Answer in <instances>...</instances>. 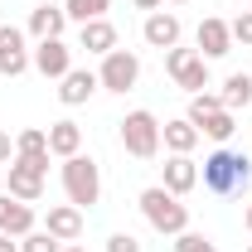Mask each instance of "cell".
<instances>
[{
  "label": "cell",
  "instance_id": "8fae6325",
  "mask_svg": "<svg viewBox=\"0 0 252 252\" xmlns=\"http://www.w3.org/2000/svg\"><path fill=\"white\" fill-rule=\"evenodd\" d=\"M30 63L44 73V78H63V73L73 68V49H68L63 39H39V49L30 54Z\"/></svg>",
  "mask_w": 252,
  "mask_h": 252
},
{
  "label": "cell",
  "instance_id": "6da1fadb",
  "mask_svg": "<svg viewBox=\"0 0 252 252\" xmlns=\"http://www.w3.org/2000/svg\"><path fill=\"white\" fill-rule=\"evenodd\" d=\"M199 180H204V189H214V194H243V189L252 185L248 151H228V146H219L214 156H204Z\"/></svg>",
  "mask_w": 252,
  "mask_h": 252
},
{
  "label": "cell",
  "instance_id": "484cf974",
  "mask_svg": "<svg viewBox=\"0 0 252 252\" xmlns=\"http://www.w3.org/2000/svg\"><path fill=\"white\" fill-rule=\"evenodd\" d=\"M175 252H219L214 248V243H209V238H204V233H175Z\"/></svg>",
  "mask_w": 252,
  "mask_h": 252
},
{
  "label": "cell",
  "instance_id": "52a82bcc",
  "mask_svg": "<svg viewBox=\"0 0 252 252\" xmlns=\"http://www.w3.org/2000/svg\"><path fill=\"white\" fill-rule=\"evenodd\" d=\"M97 83L107 88V93H131L136 83H141V59L131 54V49H112L102 68H97Z\"/></svg>",
  "mask_w": 252,
  "mask_h": 252
},
{
  "label": "cell",
  "instance_id": "d6a6232c",
  "mask_svg": "<svg viewBox=\"0 0 252 252\" xmlns=\"http://www.w3.org/2000/svg\"><path fill=\"white\" fill-rule=\"evenodd\" d=\"M63 252H88V248H78V243H68V248H63Z\"/></svg>",
  "mask_w": 252,
  "mask_h": 252
},
{
  "label": "cell",
  "instance_id": "d4e9b609",
  "mask_svg": "<svg viewBox=\"0 0 252 252\" xmlns=\"http://www.w3.org/2000/svg\"><path fill=\"white\" fill-rule=\"evenodd\" d=\"M20 252H63V243L54 233H25L20 238Z\"/></svg>",
  "mask_w": 252,
  "mask_h": 252
},
{
  "label": "cell",
  "instance_id": "e0dca14e",
  "mask_svg": "<svg viewBox=\"0 0 252 252\" xmlns=\"http://www.w3.org/2000/svg\"><path fill=\"white\" fill-rule=\"evenodd\" d=\"M160 141H165L170 156H189L204 136H199V126L189 122V117H180V122H165V126H160Z\"/></svg>",
  "mask_w": 252,
  "mask_h": 252
},
{
  "label": "cell",
  "instance_id": "2e32d148",
  "mask_svg": "<svg viewBox=\"0 0 252 252\" xmlns=\"http://www.w3.org/2000/svg\"><path fill=\"white\" fill-rule=\"evenodd\" d=\"M63 30H68V15H63V5H34L30 10V34L34 39H63Z\"/></svg>",
  "mask_w": 252,
  "mask_h": 252
},
{
  "label": "cell",
  "instance_id": "4316f807",
  "mask_svg": "<svg viewBox=\"0 0 252 252\" xmlns=\"http://www.w3.org/2000/svg\"><path fill=\"white\" fill-rule=\"evenodd\" d=\"M228 30H233V44H252V10H243Z\"/></svg>",
  "mask_w": 252,
  "mask_h": 252
},
{
  "label": "cell",
  "instance_id": "f1b7e54d",
  "mask_svg": "<svg viewBox=\"0 0 252 252\" xmlns=\"http://www.w3.org/2000/svg\"><path fill=\"white\" fill-rule=\"evenodd\" d=\"M15 160V141H10V131H0V165H10Z\"/></svg>",
  "mask_w": 252,
  "mask_h": 252
},
{
  "label": "cell",
  "instance_id": "ba28073f",
  "mask_svg": "<svg viewBox=\"0 0 252 252\" xmlns=\"http://www.w3.org/2000/svg\"><path fill=\"white\" fill-rule=\"evenodd\" d=\"M194 44H199L204 59H223V54H233V30H228V20L204 15V20H199V34H194Z\"/></svg>",
  "mask_w": 252,
  "mask_h": 252
},
{
  "label": "cell",
  "instance_id": "f546056e",
  "mask_svg": "<svg viewBox=\"0 0 252 252\" xmlns=\"http://www.w3.org/2000/svg\"><path fill=\"white\" fill-rule=\"evenodd\" d=\"M131 5H136V10H160L165 0H131Z\"/></svg>",
  "mask_w": 252,
  "mask_h": 252
},
{
  "label": "cell",
  "instance_id": "3957f363",
  "mask_svg": "<svg viewBox=\"0 0 252 252\" xmlns=\"http://www.w3.org/2000/svg\"><path fill=\"white\" fill-rule=\"evenodd\" d=\"M63 194H68V204L73 209H93L97 199H102V170H97L93 156H68L63 160Z\"/></svg>",
  "mask_w": 252,
  "mask_h": 252
},
{
  "label": "cell",
  "instance_id": "5b68a950",
  "mask_svg": "<svg viewBox=\"0 0 252 252\" xmlns=\"http://www.w3.org/2000/svg\"><path fill=\"white\" fill-rule=\"evenodd\" d=\"M122 146H126V156H136V160H156V151H160V122H156V112H146V107L126 112V117H122Z\"/></svg>",
  "mask_w": 252,
  "mask_h": 252
},
{
  "label": "cell",
  "instance_id": "30bf717a",
  "mask_svg": "<svg viewBox=\"0 0 252 252\" xmlns=\"http://www.w3.org/2000/svg\"><path fill=\"white\" fill-rule=\"evenodd\" d=\"M141 34H146L151 49H175L180 34H185V25H180V15H170V10H151L146 25H141Z\"/></svg>",
  "mask_w": 252,
  "mask_h": 252
},
{
  "label": "cell",
  "instance_id": "4fadbf2b",
  "mask_svg": "<svg viewBox=\"0 0 252 252\" xmlns=\"http://www.w3.org/2000/svg\"><path fill=\"white\" fill-rule=\"evenodd\" d=\"M44 233H54L59 243H78V238H83V209H73V204H54L49 219H44Z\"/></svg>",
  "mask_w": 252,
  "mask_h": 252
},
{
  "label": "cell",
  "instance_id": "cb8c5ba5",
  "mask_svg": "<svg viewBox=\"0 0 252 252\" xmlns=\"http://www.w3.org/2000/svg\"><path fill=\"white\" fill-rule=\"evenodd\" d=\"M214 112H223V97H219V93H194V97H189V112H185V117L199 126L204 117H214Z\"/></svg>",
  "mask_w": 252,
  "mask_h": 252
},
{
  "label": "cell",
  "instance_id": "9c48e42d",
  "mask_svg": "<svg viewBox=\"0 0 252 252\" xmlns=\"http://www.w3.org/2000/svg\"><path fill=\"white\" fill-rule=\"evenodd\" d=\"M30 63V49H25V34L15 30V25H0V73L5 78H20Z\"/></svg>",
  "mask_w": 252,
  "mask_h": 252
},
{
  "label": "cell",
  "instance_id": "7c38bea8",
  "mask_svg": "<svg viewBox=\"0 0 252 252\" xmlns=\"http://www.w3.org/2000/svg\"><path fill=\"white\" fill-rule=\"evenodd\" d=\"M97 88H102V83H97L93 68H68V73L59 78V102H63V107H83Z\"/></svg>",
  "mask_w": 252,
  "mask_h": 252
},
{
  "label": "cell",
  "instance_id": "d6986e66",
  "mask_svg": "<svg viewBox=\"0 0 252 252\" xmlns=\"http://www.w3.org/2000/svg\"><path fill=\"white\" fill-rule=\"evenodd\" d=\"M78 151H83V126L78 122H54L49 126V156L68 160V156H78Z\"/></svg>",
  "mask_w": 252,
  "mask_h": 252
},
{
  "label": "cell",
  "instance_id": "836d02e7",
  "mask_svg": "<svg viewBox=\"0 0 252 252\" xmlns=\"http://www.w3.org/2000/svg\"><path fill=\"white\" fill-rule=\"evenodd\" d=\"M170 5H189V0H170Z\"/></svg>",
  "mask_w": 252,
  "mask_h": 252
},
{
  "label": "cell",
  "instance_id": "7a4b0ae2",
  "mask_svg": "<svg viewBox=\"0 0 252 252\" xmlns=\"http://www.w3.org/2000/svg\"><path fill=\"white\" fill-rule=\"evenodd\" d=\"M141 214H146V223L156 228V233H165V238H175V233H185L189 228V209L170 194L165 185H151V189H141Z\"/></svg>",
  "mask_w": 252,
  "mask_h": 252
},
{
  "label": "cell",
  "instance_id": "277c9868",
  "mask_svg": "<svg viewBox=\"0 0 252 252\" xmlns=\"http://www.w3.org/2000/svg\"><path fill=\"white\" fill-rule=\"evenodd\" d=\"M44 175H49V156H15L5 170V194L20 204H39L44 199Z\"/></svg>",
  "mask_w": 252,
  "mask_h": 252
},
{
  "label": "cell",
  "instance_id": "603a6c76",
  "mask_svg": "<svg viewBox=\"0 0 252 252\" xmlns=\"http://www.w3.org/2000/svg\"><path fill=\"white\" fill-rule=\"evenodd\" d=\"M15 156H49V131L25 126V131L15 136Z\"/></svg>",
  "mask_w": 252,
  "mask_h": 252
},
{
  "label": "cell",
  "instance_id": "ac0fdd59",
  "mask_svg": "<svg viewBox=\"0 0 252 252\" xmlns=\"http://www.w3.org/2000/svg\"><path fill=\"white\" fill-rule=\"evenodd\" d=\"M160 185L180 199V194H189V189L199 185V165H194L189 156H170V160H165V180H160Z\"/></svg>",
  "mask_w": 252,
  "mask_h": 252
},
{
  "label": "cell",
  "instance_id": "44dd1931",
  "mask_svg": "<svg viewBox=\"0 0 252 252\" xmlns=\"http://www.w3.org/2000/svg\"><path fill=\"white\" fill-rule=\"evenodd\" d=\"M107 10H112V0H63V15L78 20V25H88V20H107Z\"/></svg>",
  "mask_w": 252,
  "mask_h": 252
},
{
  "label": "cell",
  "instance_id": "ffe728a7",
  "mask_svg": "<svg viewBox=\"0 0 252 252\" xmlns=\"http://www.w3.org/2000/svg\"><path fill=\"white\" fill-rule=\"evenodd\" d=\"M219 97H223V112H243V107H252V73H228Z\"/></svg>",
  "mask_w": 252,
  "mask_h": 252
},
{
  "label": "cell",
  "instance_id": "5bb4252c",
  "mask_svg": "<svg viewBox=\"0 0 252 252\" xmlns=\"http://www.w3.org/2000/svg\"><path fill=\"white\" fill-rule=\"evenodd\" d=\"M0 233H10L15 243L25 233H34V209L20 204V199H10V194H0Z\"/></svg>",
  "mask_w": 252,
  "mask_h": 252
},
{
  "label": "cell",
  "instance_id": "9a60e30c",
  "mask_svg": "<svg viewBox=\"0 0 252 252\" xmlns=\"http://www.w3.org/2000/svg\"><path fill=\"white\" fill-rule=\"evenodd\" d=\"M78 49H88L97 59H107L112 49H117V25L112 20H88L83 30H78Z\"/></svg>",
  "mask_w": 252,
  "mask_h": 252
},
{
  "label": "cell",
  "instance_id": "83f0119b",
  "mask_svg": "<svg viewBox=\"0 0 252 252\" xmlns=\"http://www.w3.org/2000/svg\"><path fill=\"white\" fill-rule=\"evenodd\" d=\"M107 252H141V243H136L131 233H112V238H107Z\"/></svg>",
  "mask_w": 252,
  "mask_h": 252
},
{
  "label": "cell",
  "instance_id": "8992f818",
  "mask_svg": "<svg viewBox=\"0 0 252 252\" xmlns=\"http://www.w3.org/2000/svg\"><path fill=\"white\" fill-rule=\"evenodd\" d=\"M165 68H170V78H175L189 97L209 88V59H204L199 49H180V44H175V49H165Z\"/></svg>",
  "mask_w": 252,
  "mask_h": 252
},
{
  "label": "cell",
  "instance_id": "e575fe53",
  "mask_svg": "<svg viewBox=\"0 0 252 252\" xmlns=\"http://www.w3.org/2000/svg\"><path fill=\"white\" fill-rule=\"evenodd\" d=\"M248 252H252V248H248Z\"/></svg>",
  "mask_w": 252,
  "mask_h": 252
},
{
  "label": "cell",
  "instance_id": "4dcf8cb0",
  "mask_svg": "<svg viewBox=\"0 0 252 252\" xmlns=\"http://www.w3.org/2000/svg\"><path fill=\"white\" fill-rule=\"evenodd\" d=\"M0 252H20V243H10V233H0Z\"/></svg>",
  "mask_w": 252,
  "mask_h": 252
},
{
  "label": "cell",
  "instance_id": "7402d4cb",
  "mask_svg": "<svg viewBox=\"0 0 252 252\" xmlns=\"http://www.w3.org/2000/svg\"><path fill=\"white\" fill-rule=\"evenodd\" d=\"M233 131H238L233 112H214V117H204V122H199V136H209V141H219V146L233 141Z\"/></svg>",
  "mask_w": 252,
  "mask_h": 252
},
{
  "label": "cell",
  "instance_id": "1f68e13d",
  "mask_svg": "<svg viewBox=\"0 0 252 252\" xmlns=\"http://www.w3.org/2000/svg\"><path fill=\"white\" fill-rule=\"evenodd\" d=\"M243 223H248V233H252V204H248V214H243Z\"/></svg>",
  "mask_w": 252,
  "mask_h": 252
}]
</instances>
